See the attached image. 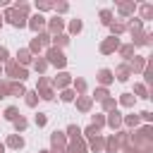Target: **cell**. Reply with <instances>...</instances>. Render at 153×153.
<instances>
[{
    "label": "cell",
    "instance_id": "obj_25",
    "mask_svg": "<svg viewBox=\"0 0 153 153\" xmlns=\"http://www.w3.org/2000/svg\"><path fill=\"white\" fill-rule=\"evenodd\" d=\"M151 12H153V10H151V5H146V7H143V17L148 19V17H151Z\"/></svg>",
    "mask_w": 153,
    "mask_h": 153
},
{
    "label": "cell",
    "instance_id": "obj_27",
    "mask_svg": "<svg viewBox=\"0 0 153 153\" xmlns=\"http://www.w3.org/2000/svg\"><path fill=\"white\" fill-rule=\"evenodd\" d=\"M105 96H108V91H105V88H100V91H96V98H105Z\"/></svg>",
    "mask_w": 153,
    "mask_h": 153
},
{
    "label": "cell",
    "instance_id": "obj_12",
    "mask_svg": "<svg viewBox=\"0 0 153 153\" xmlns=\"http://www.w3.org/2000/svg\"><path fill=\"white\" fill-rule=\"evenodd\" d=\"M131 10H134V5H131V2H124V5H120V12H122V14H129Z\"/></svg>",
    "mask_w": 153,
    "mask_h": 153
},
{
    "label": "cell",
    "instance_id": "obj_2",
    "mask_svg": "<svg viewBox=\"0 0 153 153\" xmlns=\"http://www.w3.org/2000/svg\"><path fill=\"white\" fill-rule=\"evenodd\" d=\"M7 19H10L14 26H24V24H26V22H24V14L17 12V10H7Z\"/></svg>",
    "mask_w": 153,
    "mask_h": 153
},
{
    "label": "cell",
    "instance_id": "obj_4",
    "mask_svg": "<svg viewBox=\"0 0 153 153\" xmlns=\"http://www.w3.org/2000/svg\"><path fill=\"white\" fill-rule=\"evenodd\" d=\"M115 48H117V38H110V41H105V43L100 45V50H103V53H112Z\"/></svg>",
    "mask_w": 153,
    "mask_h": 153
},
{
    "label": "cell",
    "instance_id": "obj_29",
    "mask_svg": "<svg viewBox=\"0 0 153 153\" xmlns=\"http://www.w3.org/2000/svg\"><path fill=\"white\" fill-rule=\"evenodd\" d=\"M122 103H124V105H131V96H129V93H127V96H124V98H122Z\"/></svg>",
    "mask_w": 153,
    "mask_h": 153
},
{
    "label": "cell",
    "instance_id": "obj_9",
    "mask_svg": "<svg viewBox=\"0 0 153 153\" xmlns=\"http://www.w3.org/2000/svg\"><path fill=\"white\" fill-rule=\"evenodd\" d=\"M10 91H12L14 96H24V86H22V84H12V86H10Z\"/></svg>",
    "mask_w": 153,
    "mask_h": 153
},
{
    "label": "cell",
    "instance_id": "obj_16",
    "mask_svg": "<svg viewBox=\"0 0 153 153\" xmlns=\"http://www.w3.org/2000/svg\"><path fill=\"white\" fill-rule=\"evenodd\" d=\"M120 122H122V120H120V115H117V112H112V117H110V127H117Z\"/></svg>",
    "mask_w": 153,
    "mask_h": 153
},
{
    "label": "cell",
    "instance_id": "obj_26",
    "mask_svg": "<svg viewBox=\"0 0 153 153\" xmlns=\"http://www.w3.org/2000/svg\"><path fill=\"white\" fill-rule=\"evenodd\" d=\"M55 43H60V45H65V43H67V36H57V38H55Z\"/></svg>",
    "mask_w": 153,
    "mask_h": 153
},
{
    "label": "cell",
    "instance_id": "obj_1",
    "mask_svg": "<svg viewBox=\"0 0 153 153\" xmlns=\"http://www.w3.org/2000/svg\"><path fill=\"white\" fill-rule=\"evenodd\" d=\"M48 57H50V62H53V65H57V67H65V62H67V60H65V55H62L60 50H55V48H50V50H48Z\"/></svg>",
    "mask_w": 153,
    "mask_h": 153
},
{
    "label": "cell",
    "instance_id": "obj_28",
    "mask_svg": "<svg viewBox=\"0 0 153 153\" xmlns=\"http://www.w3.org/2000/svg\"><path fill=\"white\" fill-rule=\"evenodd\" d=\"M131 50H134V48H131V45H127V48H122V55H131Z\"/></svg>",
    "mask_w": 153,
    "mask_h": 153
},
{
    "label": "cell",
    "instance_id": "obj_32",
    "mask_svg": "<svg viewBox=\"0 0 153 153\" xmlns=\"http://www.w3.org/2000/svg\"><path fill=\"white\" fill-rule=\"evenodd\" d=\"M2 151H5V146H2V143H0V153H2Z\"/></svg>",
    "mask_w": 153,
    "mask_h": 153
},
{
    "label": "cell",
    "instance_id": "obj_8",
    "mask_svg": "<svg viewBox=\"0 0 153 153\" xmlns=\"http://www.w3.org/2000/svg\"><path fill=\"white\" fill-rule=\"evenodd\" d=\"M117 79H120V81L129 79V67H120V69H117Z\"/></svg>",
    "mask_w": 153,
    "mask_h": 153
},
{
    "label": "cell",
    "instance_id": "obj_18",
    "mask_svg": "<svg viewBox=\"0 0 153 153\" xmlns=\"http://www.w3.org/2000/svg\"><path fill=\"white\" fill-rule=\"evenodd\" d=\"M88 105H91L88 98H81V100H79V108H81V110H88Z\"/></svg>",
    "mask_w": 153,
    "mask_h": 153
},
{
    "label": "cell",
    "instance_id": "obj_11",
    "mask_svg": "<svg viewBox=\"0 0 153 153\" xmlns=\"http://www.w3.org/2000/svg\"><path fill=\"white\" fill-rule=\"evenodd\" d=\"M55 84L57 86H67L69 84V74H60V79H55Z\"/></svg>",
    "mask_w": 153,
    "mask_h": 153
},
{
    "label": "cell",
    "instance_id": "obj_21",
    "mask_svg": "<svg viewBox=\"0 0 153 153\" xmlns=\"http://www.w3.org/2000/svg\"><path fill=\"white\" fill-rule=\"evenodd\" d=\"M36 124L43 127V124H45V115H36Z\"/></svg>",
    "mask_w": 153,
    "mask_h": 153
},
{
    "label": "cell",
    "instance_id": "obj_10",
    "mask_svg": "<svg viewBox=\"0 0 153 153\" xmlns=\"http://www.w3.org/2000/svg\"><path fill=\"white\" fill-rule=\"evenodd\" d=\"M17 115H19V112H17V108H7V110H5V117H7V120H12V122L17 120Z\"/></svg>",
    "mask_w": 153,
    "mask_h": 153
},
{
    "label": "cell",
    "instance_id": "obj_31",
    "mask_svg": "<svg viewBox=\"0 0 153 153\" xmlns=\"http://www.w3.org/2000/svg\"><path fill=\"white\" fill-rule=\"evenodd\" d=\"M0 60H7V50L5 48H0Z\"/></svg>",
    "mask_w": 153,
    "mask_h": 153
},
{
    "label": "cell",
    "instance_id": "obj_17",
    "mask_svg": "<svg viewBox=\"0 0 153 153\" xmlns=\"http://www.w3.org/2000/svg\"><path fill=\"white\" fill-rule=\"evenodd\" d=\"M69 153H86V151H84V146H81V143L76 141V143L72 146V151H69Z\"/></svg>",
    "mask_w": 153,
    "mask_h": 153
},
{
    "label": "cell",
    "instance_id": "obj_15",
    "mask_svg": "<svg viewBox=\"0 0 153 153\" xmlns=\"http://www.w3.org/2000/svg\"><path fill=\"white\" fill-rule=\"evenodd\" d=\"M50 29H53V31H60V29H62V22H60V19H53V22H50Z\"/></svg>",
    "mask_w": 153,
    "mask_h": 153
},
{
    "label": "cell",
    "instance_id": "obj_20",
    "mask_svg": "<svg viewBox=\"0 0 153 153\" xmlns=\"http://www.w3.org/2000/svg\"><path fill=\"white\" fill-rule=\"evenodd\" d=\"M26 96H29L26 103H29V105H36V93H26Z\"/></svg>",
    "mask_w": 153,
    "mask_h": 153
},
{
    "label": "cell",
    "instance_id": "obj_22",
    "mask_svg": "<svg viewBox=\"0 0 153 153\" xmlns=\"http://www.w3.org/2000/svg\"><path fill=\"white\" fill-rule=\"evenodd\" d=\"M69 29H72V31H79V29H81V22H79V19H76V22H72V26H69Z\"/></svg>",
    "mask_w": 153,
    "mask_h": 153
},
{
    "label": "cell",
    "instance_id": "obj_24",
    "mask_svg": "<svg viewBox=\"0 0 153 153\" xmlns=\"http://www.w3.org/2000/svg\"><path fill=\"white\" fill-rule=\"evenodd\" d=\"M115 148H117V141L110 139V141H108V151H115Z\"/></svg>",
    "mask_w": 153,
    "mask_h": 153
},
{
    "label": "cell",
    "instance_id": "obj_33",
    "mask_svg": "<svg viewBox=\"0 0 153 153\" xmlns=\"http://www.w3.org/2000/svg\"><path fill=\"white\" fill-rule=\"evenodd\" d=\"M0 26H2V17H0Z\"/></svg>",
    "mask_w": 153,
    "mask_h": 153
},
{
    "label": "cell",
    "instance_id": "obj_7",
    "mask_svg": "<svg viewBox=\"0 0 153 153\" xmlns=\"http://www.w3.org/2000/svg\"><path fill=\"white\" fill-rule=\"evenodd\" d=\"M7 143H10L12 148H22V146H24V139H22V136H14V134H12V136L7 139Z\"/></svg>",
    "mask_w": 153,
    "mask_h": 153
},
{
    "label": "cell",
    "instance_id": "obj_3",
    "mask_svg": "<svg viewBox=\"0 0 153 153\" xmlns=\"http://www.w3.org/2000/svg\"><path fill=\"white\" fill-rule=\"evenodd\" d=\"M7 74H12L14 79H26V69H22L19 65H14V62H10L7 65Z\"/></svg>",
    "mask_w": 153,
    "mask_h": 153
},
{
    "label": "cell",
    "instance_id": "obj_5",
    "mask_svg": "<svg viewBox=\"0 0 153 153\" xmlns=\"http://www.w3.org/2000/svg\"><path fill=\"white\" fill-rule=\"evenodd\" d=\"M29 26H31L33 31H38V29L43 26V17H41V14H36V17H31V22H29Z\"/></svg>",
    "mask_w": 153,
    "mask_h": 153
},
{
    "label": "cell",
    "instance_id": "obj_30",
    "mask_svg": "<svg viewBox=\"0 0 153 153\" xmlns=\"http://www.w3.org/2000/svg\"><path fill=\"white\" fill-rule=\"evenodd\" d=\"M5 93H7V86H5V84H0V98H5Z\"/></svg>",
    "mask_w": 153,
    "mask_h": 153
},
{
    "label": "cell",
    "instance_id": "obj_6",
    "mask_svg": "<svg viewBox=\"0 0 153 153\" xmlns=\"http://www.w3.org/2000/svg\"><path fill=\"white\" fill-rule=\"evenodd\" d=\"M98 79H100V84H110V81H112L110 69H100V72H98Z\"/></svg>",
    "mask_w": 153,
    "mask_h": 153
},
{
    "label": "cell",
    "instance_id": "obj_19",
    "mask_svg": "<svg viewBox=\"0 0 153 153\" xmlns=\"http://www.w3.org/2000/svg\"><path fill=\"white\" fill-rule=\"evenodd\" d=\"M14 127H17V129H24V127H26V120H24V117L14 120Z\"/></svg>",
    "mask_w": 153,
    "mask_h": 153
},
{
    "label": "cell",
    "instance_id": "obj_13",
    "mask_svg": "<svg viewBox=\"0 0 153 153\" xmlns=\"http://www.w3.org/2000/svg\"><path fill=\"white\" fill-rule=\"evenodd\" d=\"M110 17H112V14H110L108 10H103V12H100V22H103V24H110Z\"/></svg>",
    "mask_w": 153,
    "mask_h": 153
},
{
    "label": "cell",
    "instance_id": "obj_23",
    "mask_svg": "<svg viewBox=\"0 0 153 153\" xmlns=\"http://www.w3.org/2000/svg\"><path fill=\"white\" fill-rule=\"evenodd\" d=\"M36 69L43 72V69H45V62H43V60H36Z\"/></svg>",
    "mask_w": 153,
    "mask_h": 153
},
{
    "label": "cell",
    "instance_id": "obj_14",
    "mask_svg": "<svg viewBox=\"0 0 153 153\" xmlns=\"http://www.w3.org/2000/svg\"><path fill=\"white\" fill-rule=\"evenodd\" d=\"M17 57H19V62H29V60H31V57H29V50H19Z\"/></svg>",
    "mask_w": 153,
    "mask_h": 153
}]
</instances>
